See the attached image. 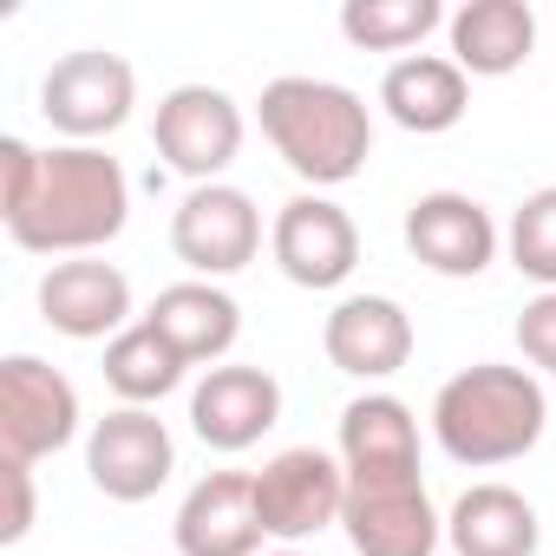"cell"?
I'll use <instances>...</instances> for the list:
<instances>
[{"label": "cell", "instance_id": "d6986e66", "mask_svg": "<svg viewBox=\"0 0 556 556\" xmlns=\"http://www.w3.org/2000/svg\"><path fill=\"white\" fill-rule=\"evenodd\" d=\"M445 27H452V66L465 79H504L536 53V14L523 0H465Z\"/></svg>", "mask_w": 556, "mask_h": 556}, {"label": "cell", "instance_id": "4fadbf2b", "mask_svg": "<svg viewBox=\"0 0 556 556\" xmlns=\"http://www.w3.org/2000/svg\"><path fill=\"white\" fill-rule=\"evenodd\" d=\"M406 249L413 262H426L432 275H452V282H471L497 262V223L478 197L465 190H432L406 210Z\"/></svg>", "mask_w": 556, "mask_h": 556}, {"label": "cell", "instance_id": "cb8c5ba5", "mask_svg": "<svg viewBox=\"0 0 556 556\" xmlns=\"http://www.w3.org/2000/svg\"><path fill=\"white\" fill-rule=\"evenodd\" d=\"M504 242H510V262H517V275H530V282L556 289V184L517 203V216H510Z\"/></svg>", "mask_w": 556, "mask_h": 556}, {"label": "cell", "instance_id": "9c48e42d", "mask_svg": "<svg viewBox=\"0 0 556 556\" xmlns=\"http://www.w3.org/2000/svg\"><path fill=\"white\" fill-rule=\"evenodd\" d=\"M86 471L92 484L112 497V504H144L170 484L177 471V445H170V426L151 413V406H118L92 426L86 439Z\"/></svg>", "mask_w": 556, "mask_h": 556}, {"label": "cell", "instance_id": "7402d4cb", "mask_svg": "<svg viewBox=\"0 0 556 556\" xmlns=\"http://www.w3.org/2000/svg\"><path fill=\"white\" fill-rule=\"evenodd\" d=\"M190 374V361L151 328V321H131L118 341H105V387L125 400V406H157L164 393H177Z\"/></svg>", "mask_w": 556, "mask_h": 556}, {"label": "cell", "instance_id": "5bb4252c", "mask_svg": "<svg viewBox=\"0 0 556 556\" xmlns=\"http://www.w3.org/2000/svg\"><path fill=\"white\" fill-rule=\"evenodd\" d=\"M282 419V387L268 367H210L190 393V432L210 452H249Z\"/></svg>", "mask_w": 556, "mask_h": 556}, {"label": "cell", "instance_id": "7a4b0ae2", "mask_svg": "<svg viewBox=\"0 0 556 556\" xmlns=\"http://www.w3.org/2000/svg\"><path fill=\"white\" fill-rule=\"evenodd\" d=\"M255 118H262V138L275 144V157L315 190L354 184L374 157V118H367L361 92H348L334 79H308V73L268 79L255 99Z\"/></svg>", "mask_w": 556, "mask_h": 556}, {"label": "cell", "instance_id": "8fae6325", "mask_svg": "<svg viewBox=\"0 0 556 556\" xmlns=\"http://www.w3.org/2000/svg\"><path fill=\"white\" fill-rule=\"evenodd\" d=\"M341 530L354 556H432L445 523L432 510L426 478H387V484H348Z\"/></svg>", "mask_w": 556, "mask_h": 556}, {"label": "cell", "instance_id": "603a6c76", "mask_svg": "<svg viewBox=\"0 0 556 556\" xmlns=\"http://www.w3.org/2000/svg\"><path fill=\"white\" fill-rule=\"evenodd\" d=\"M439 21H445L439 0H348V8H341V34L361 53H406Z\"/></svg>", "mask_w": 556, "mask_h": 556}, {"label": "cell", "instance_id": "44dd1931", "mask_svg": "<svg viewBox=\"0 0 556 556\" xmlns=\"http://www.w3.org/2000/svg\"><path fill=\"white\" fill-rule=\"evenodd\" d=\"M144 321H151L190 367L223 361V354L236 348V334H242V308H236V295H223L216 282H170V289L151 302Z\"/></svg>", "mask_w": 556, "mask_h": 556}, {"label": "cell", "instance_id": "277c9868", "mask_svg": "<svg viewBox=\"0 0 556 556\" xmlns=\"http://www.w3.org/2000/svg\"><path fill=\"white\" fill-rule=\"evenodd\" d=\"M73 439H79V387L34 354H8L0 361V458L40 465Z\"/></svg>", "mask_w": 556, "mask_h": 556}, {"label": "cell", "instance_id": "484cf974", "mask_svg": "<svg viewBox=\"0 0 556 556\" xmlns=\"http://www.w3.org/2000/svg\"><path fill=\"white\" fill-rule=\"evenodd\" d=\"M517 348L536 374H556V289H543L536 302H523L517 315Z\"/></svg>", "mask_w": 556, "mask_h": 556}, {"label": "cell", "instance_id": "52a82bcc", "mask_svg": "<svg viewBox=\"0 0 556 556\" xmlns=\"http://www.w3.org/2000/svg\"><path fill=\"white\" fill-rule=\"evenodd\" d=\"M255 510H262V530L282 536V543L321 536L348 510V465L328 458V452H315V445L275 452L255 471Z\"/></svg>", "mask_w": 556, "mask_h": 556}, {"label": "cell", "instance_id": "8992f818", "mask_svg": "<svg viewBox=\"0 0 556 556\" xmlns=\"http://www.w3.org/2000/svg\"><path fill=\"white\" fill-rule=\"evenodd\" d=\"M170 249L197 282L236 275L262 255V210L236 184H197L170 216Z\"/></svg>", "mask_w": 556, "mask_h": 556}, {"label": "cell", "instance_id": "3957f363", "mask_svg": "<svg viewBox=\"0 0 556 556\" xmlns=\"http://www.w3.org/2000/svg\"><path fill=\"white\" fill-rule=\"evenodd\" d=\"M543 426H549V400H543L536 374L504 367V361H478V367L452 374L432 400V432H439L445 458L471 465V471L536 452Z\"/></svg>", "mask_w": 556, "mask_h": 556}, {"label": "cell", "instance_id": "ac0fdd59", "mask_svg": "<svg viewBox=\"0 0 556 556\" xmlns=\"http://www.w3.org/2000/svg\"><path fill=\"white\" fill-rule=\"evenodd\" d=\"M380 105H387V118H393L400 131L439 138V131H452V125L471 112V79H465L452 60H439V53H406V60L387 66Z\"/></svg>", "mask_w": 556, "mask_h": 556}, {"label": "cell", "instance_id": "e0dca14e", "mask_svg": "<svg viewBox=\"0 0 556 556\" xmlns=\"http://www.w3.org/2000/svg\"><path fill=\"white\" fill-rule=\"evenodd\" d=\"M341 465L348 484H387L419 478V419L393 393H367L341 413Z\"/></svg>", "mask_w": 556, "mask_h": 556}, {"label": "cell", "instance_id": "4316f807", "mask_svg": "<svg viewBox=\"0 0 556 556\" xmlns=\"http://www.w3.org/2000/svg\"><path fill=\"white\" fill-rule=\"evenodd\" d=\"M0 491H8L0 543H21V536L34 530V510H40V497H34V465H21V458H0Z\"/></svg>", "mask_w": 556, "mask_h": 556}, {"label": "cell", "instance_id": "9a60e30c", "mask_svg": "<svg viewBox=\"0 0 556 556\" xmlns=\"http://www.w3.org/2000/svg\"><path fill=\"white\" fill-rule=\"evenodd\" d=\"M177 556H255L262 549V510H255V471H210L177 504Z\"/></svg>", "mask_w": 556, "mask_h": 556}, {"label": "cell", "instance_id": "ba28073f", "mask_svg": "<svg viewBox=\"0 0 556 556\" xmlns=\"http://www.w3.org/2000/svg\"><path fill=\"white\" fill-rule=\"evenodd\" d=\"M157 157L190 177V184H216L236 151H242V105L223 92V86H177L157 99Z\"/></svg>", "mask_w": 556, "mask_h": 556}, {"label": "cell", "instance_id": "ffe728a7", "mask_svg": "<svg viewBox=\"0 0 556 556\" xmlns=\"http://www.w3.org/2000/svg\"><path fill=\"white\" fill-rule=\"evenodd\" d=\"M445 536L458 556H536L543 543V523H536V504L510 484H471L452 517H445Z\"/></svg>", "mask_w": 556, "mask_h": 556}, {"label": "cell", "instance_id": "2e32d148", "mask_svg": "<svg viewBox=\"0 0 556 556\" xmlns=\"http://www.w3.org/2000/svg\"><path fill=\"white\" fill-rule=\"evenodd\" d=\"M321 348L341 374L354 380H393L406 361H413V315L393 302V295H348L328 328H321Z\"/></svg>", "mask_w": 556, "mask_h": 556}, {"label": "cell", "instance_id": "d4e9b609", "mask_svg": "<svg viewBox=\"0 0 556 556\" xmlns=\"http://www.w3.org/2000/svg\"><path fill=\"white\" fill-rule=\"evenodd\" d=\"M40 157H47V151H34L27 138H0V216L27 210V197H34V184H40Z\"/></svg>", "mask_w": 556, "mask_h": 556}, {"label": "cell", "instance_id": "83f0119b", "mask_svg": "<svg viewBox=\"0 0 556 556\" xmlns=\"http://www.w3.org/2000/svg\"><path fill=\"white\" fill-rule=\"evenodd\" d=\"M275 556H302V549H275Z\"/></svg>", "mask_w": 556, "mask_h": 556}, {"label": "cell", "instance_id": "5b68a950", "mask_svg": "<svg viewBox=\"0 0 556 556\" xmlns=\"http://www.w3.org/2000/svg\"><path fill=\"white\" fill-rule=\"evenodd\" d=\"M131 105H138V73H131V60H118L105 47H79V53L53 60L40 79V112L73 144L118 131L131 118Z\"/></svg>", "mask_w": 556, "mask_h": 556}, {"label": "cell", "instance_id": "6da1fadb", "mask_svg": "<svg viewBox=\"0 0 556 556\" xmlns=\"http://www.w3.org/2000/svg\"><path fill=\"white\" fill-rule=\"evenodd\" d=\"M131 216V184L118 170V157H105L99 144H53L40 157V184L27 197V210L8 216L14 249L27 255H92L105 249Z\"/></svg>", "mask_w": 556, "mask_h": 556}, {"label": "cell", "instance_id": "7c38bea8", "mask_svg": "<svg viewBox=\"0 0 556 556\" xmlns=\"http://www.w3.org/2000/svg\"><path fill=\"white\" fill-rule=\"evenodd\" d=\"M40 321L66 341H118L131 328V282L125 268L99 262V255H73L53 262L40 275Z\"/></svg>", "mask_w": 556, "mask_h": 556}, {"label": "cell", "instance_id": "30bf717a", "mask_svg": "<svg viewBox=\"0 0 556 556\" xmlns=\"http://www.w3.org/2000/svg\"><path fill=\"white\" fill-rule=\"evenodd\" d=\"M268 249H275V268H282L295 289H341L361 268V229L328 197H289L275 210Z\"/></svg>", "mask_w": 556, "mask_h": 556}]
</instances>
